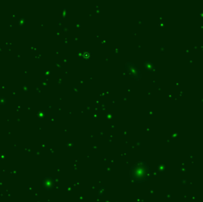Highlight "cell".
<instances>
[{
  "mask_svg": "<svg viewBox=\"0 0 203 202\" xmlns=\"http://www.w3.org/2000/svg\"><path fill=\"white\" fill-rule=\"evenodd\" d=\"M151 172L149 166L144 161H139L132 166L130 170V177L132 182L142 183L148 180Z\"/></svg>",
  "mask_w": 203,
  "mask_h": 202,
  "instance_id": "1",
  "label": "cell"
}]
</instances>
